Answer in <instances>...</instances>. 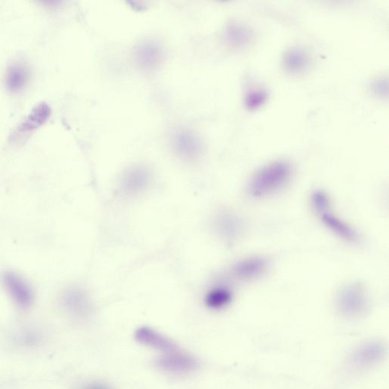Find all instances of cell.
<instances>
[{
	"label": "cell",
	"mask_w": 389,
	"mask_h": 389,
	"mask_svg": "<svg viewBox=\"0 0 389 389\" xmlns=\"http://www.w3.org/2000/svg\"><path fill=\"white\" fill-rule=\"evenodd\" d=\"M135 338L142 345L152 348L166 353L177 350V346L174 341L149 327L138 329L135 333Z\"/></svg>",
	"instance_id": "obj_9"
},
{
	"label": "cell",
	"mask_w": 389,
	"mask_h": 389,
	"mask_svg": "<svg viewBox=\"0 0 389 389\" xmlns=\"http://www.w3.org/2000/svg\"><path fill=\"white\" fill-rule=\"evenodd\" d=\"M216 228L223 237L232 239L240 233V221L233 214H223L216 221Z\"/></svg>",
	"instance_id": "obj_15"
},
{
	"label": "cell",
	"mask_w": 389,
	"mask_h": 389,
	"mask_svg": "<svg viewBox=\"0 0 389 389\" xmlns=\"http://www.w3.org/2000/svg\"><path fill=\"white\" fill-rule=\"evenodd\" d=\"M62 303L71 315L79 319H86L92 313L93 306L88 296L78 287L67 289L62 296Z\"/></svg>",
	"instance_id": "obj_6"
},
{
	"label": "cell",
	"mask_w": 389,
	"mask_h": 389,
	"mask_svg": "<svg viewBox=\"0 0 389 389\" xmlns=\"http://www.w3.org/2000/svg\"><path fill=\"white\" fill-rule=\"evenodd\" d=\"M149 182V174L147 170L137 168L128 172L124 176L122 182L123 190L128 194H137L142 192Z\"/></svg>",
	"instance_id": "obj_12"
},
{
	"label": "cell",
	"mask_w": 389,
	"mask_h": 389,
	"mask_svg": "<svg viewBox=\"0 0 389 389\" xmlns=\"http://www.w3.org/2000/svg\"><path fill=\"white\" fill-rule=\"evenodd\" d=\"M292 175L288 162L278 161L258 170L251 179L249 191L252 197L261 198L278 191L287 184Z\"/></svg>",
	"instance_id": "obj_1"
},
{
	"label": "cell",
	"mask_w": 389,
	"mask_h": 389,
	"mask_svg": "<svg viewBox=\"0 0 389 389\" xmlns=\"http://www.w3.org/2000/svg\"><path fill=\"white\" fill-rule=\"evenodd\" d=\"M268 268L266 259L250 257L238 262L232 268V275L240 280H250L264 275Z\"/></svg>",
	"instance_id": "obj_7"
},
{
	"label": "cell",
	"mask_w": 389,
	"mask_h": 389,
	"mask_svg": "<svg viewBox=\"0 0 389 389\" xmlns=\"http://www.w3.org/2000/svg\"><path fill=\"white\" fill-rule=\"evenodd\" d=\"M232 300V293L229 289L224 287H215L207 293L205 303L210 308L220 310L227 306Z\"/></svg>",
	"instance_id": "obj_16"
},
{
	"label": "cell",
	"mask_w": 389,
	"mask_h": 389,
	"mask_svg": "<svg viewBox=\"0 0 389 389\" xmlns=\"http://www.w3.org/2000/svg\"><path fill=\"white\" fill-rule=\"evenodd\" d=\"M51 115V108L46 102L36 105L11 137V142L18 143L28 138L46 123Z\"/></svg>",
	"instance_id": "obj_3"
},
{
	"label": "cell",
	"mask_w": 389,
	"mask_h": 389,
	"mask_svg": "<svg viewBox=\"0 0 389 389\" xmlns=\"http://www.w3.org/2000/svg\"><path fill=\"white\" fill-rule=\"evenodd\" d=\"M31 71L23 62H15L8 67L5 83L8 90L17 93L21 92L29 83Z\"/></svg>",
	"instance_id": "obj_10"
},
{
	"label": "cell",
	"mask_w": 389,
	"mask_h": 389,
	"mask_svg": "<svg viewBox=\"0 0 389 389\" xmlns=\"http://www.w3.org/2000/svg\"><path fill=\"white\" fill-rule=\"evenodd\" d=\"M157 367L170 374H182L193 372L198 369L197 360L191 355L175 351L168 352L167 355L156 360Z\"/></svg>",
	"instance_id": "obj_5"
},
{
	"label": "cell",
	"mask_w": 389,
	"mask_h": 389,
	"mask_svg": "<svg viewBox=\"0 0 389 389\" xmlns=\"http://www.w3.org/2000/svg\"><path fill=\"white\" fill-rule=\"evenodd\" d=\"M310 57L303 50L292 48L287 50L282 57V65L288 74H299L308 68Z\"/></svg>",
	"instance_id": "obj_11"
},
{
	"label": "cell",
	"mask_w": 389,
	"mask_h": 389,
	"mask_svg": "<svg viewBox=\"0 0 389 389\" xmlns=\"http://www.w3.org/2000/svg\"><path fill=\"white\" fill-rule=\"evenodd\" d=\"M226 34L229 43L233 47L240 48L247 44L252 38L251 32L245 26L233 24L228 27Z\"/></svg>",
	"instance_id": "obj_17"
},
{
	"label": "cell",
	"mask_w": 389,
	"mask_h": 389,
	"mask_svg": "<svg viewBox=\"0 0 389 389\" xmlns=\"http://www.w3.org/2000/svg\"><path fill=\"white\" fill-rule=\"evenodd\" d=\"M325 227L337 236L349 242H356L358 239L356 231L346 223L342 221L337 216L330 212V205L315 211Z\"/></svg>",
	"instance_id": "obj_8"
},
{
	"label": "cell",
	"mask_w": 389,
	"mask_h": 389,
	"mask_svg": "<svg viewBox=\"0 0 389 389\" xmlns=\"http://www.w3.org/2000/svg\"><path fill=\"white\" fill-rule=\"evenodd\" d=\"M336 303L339 310L350 318L364 313L369 306L364 287L360 284L343 287L337 296Z\"/></svg>",
	"instance_id": "obj_2"
},
{
	"label": "cell",
	"mask_w": 389,
	"mask_h": 389,
	"mask_svg": "<svg viewBox=\"0 0 389 389\" xmlns=\"http://www.w3.org/2000/svg\"><path fill=\"white\" fill-rule=\"evenodd\" d=\"M175 147L181 156L192 159L200 151V144L191 132H180L176 135Z\"/></svg>",
	"instance_id": "obj_13"
},
{
	"label": "cell",
	"mask_w": 389,
	"mask_h": 389,
	"mask_svg": "<svg viewBox=\"0 0 389 389\" xmlns=\"http://www.w3.org/2000/svg\"><path fill=\"white\" fill-rule=\"evenodd\" d=\"M387 79L383 80V79H381L377 80L374 84V92L378 95L384 96L385 94L387 95Z\"/></svg>",
	"instance_id": "obj_19"
},
{
	"label": "cell",
	"mask_w": 389,
	"mask_h": 389,
	"mask_svg": "<svg viewBox=\"0 0 389 389\" xmlns=\"http://www.w3.org/2000/svg\"><path fill=\"white\" fill-rule=\"evenodd\" d=\"M267 99V93L264 90H252L246 97V104L249 109L255 110L264 104Z\"/></svg>",
	"instance_id": "obj_18"
},
{
	"label": "cell",
	"mask_w": 389,
	"mask_h": 389,
	"mask_svg": "<svg viewBox=\"0 0 389 389\" xmlns=\"http://www.w3.org/2000/svg\"><path fill=\"white\" fill-rule=\"evenodd\" d=\"M83 389H112L109 385L101 383L89 384Z\"/></svg>",
	"instance_id": "obj_20"
},
{
	"label": "cell",
	"mask_w": 389,
	"mask_h": 389,
	"mask_svg": "<svg viewBox=\"0 0 389 389\" xmlns=\"http://www.w3.org/2000/svg\"><path fill=\"white\" fill-rule=\"evenodd\" d=\"M2 280L13 301L22 309L29 308L34 301V293L26 280L12 271H6L2 276Z\"/></svg>",
	"instance_id": "obj_4"
},
{
	"label": "cell",
	"mask_w": 389,
	"mask_h": 389,
	"mask_svg": "<svg viewBox=\"0 0 389 389\" xmlns=\"http://www.w3.org/2000/svg\"><path fill=\"white\" fill-rule=\"evenodd\" d=\"M384 350L378 343H369L360 348L355 355L356 363L361 366L369 365L382 358Z\"/></svg>",
	"instance_id": "obj_14"
}]
</instances>
